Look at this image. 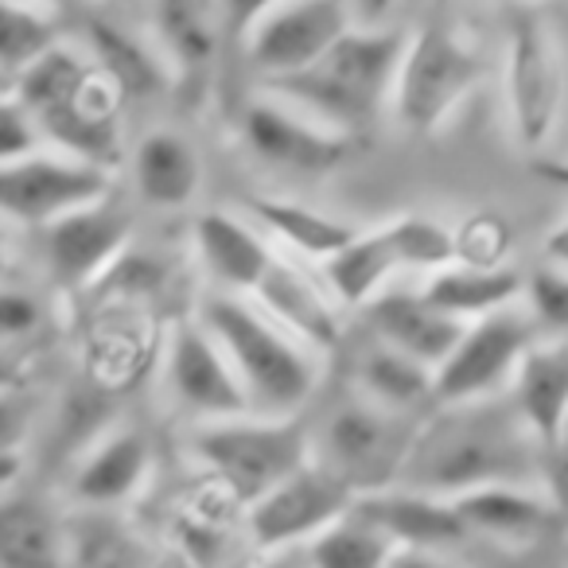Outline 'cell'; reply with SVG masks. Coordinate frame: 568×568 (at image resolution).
Here are the masks:
<instances>
[{"instance_id": "obj_21", "label": "cell", "mask_w": 568, "mask_h": 568, "mask_svg": "<svg viewBox=\"0 0 568 568\" xmlns=\"http://www.w3.org/2000/svg\"><path fill=\"white\" fill-rule=\"evenodd\" d=\"M250 304H257L268 320L293 332L304 347L312 351H332L343 335V324L335 316V308L324 301V293L316 288L312 276H304L296 265L276 253V261L268 265L265 281L257 284V293L250 296Z\"/></svg>"}, {"instance_id": "obj_48", "label": "cell", "mask_w": 568, "mask_h": 568, "mask_svg": "<svg viewBox=\"0 0 568 568\" xmlns=\"http://www.w3.org/2000/svg\"><path fill=\"white\" fill-rule=\"evenodd\" d=\"M9 276V253H4V245H0V281Z\"/></svg>"}, {"instance_id": "obj_25", "label": "cell", "mask_w": 568, "mask_h": 568, "mask_svg": "<svg viewBox=\"0 0 568 568\" xmlns=\"http://www.w3.org/2000/svg\"><path fill=\"white\" fill-rule=\"evenodd\" d=\"M87 43H90V63L102 74V82L118 98H152L164 90L172 79V67L156 48L141 40L136 32L121 28L118 20L90 17L87 20Z\"/></svg>"}, {"instance_id": "obj_46", "label": "cell", "mask_w": 568, "mask_h": 568, "mask_svg": "<svg viewBox=\"0 0 568 568\" xmlns=\"http://www.w3.org/2000/svg\"><path fill=\"white\" fill-rule=\"evenodd\" d=\"M24 471V456L20 452H0V490H9Z\"/></svg>"}, {"instance_id": "obj_7", "label": "cell", "mask_w": 568, "mask_h": 568, "mask_svg": "<svg viewBox=\"0 0 568 568\" xmlns=\"http://www.w3.org/2000/svg\"><path fill=\"white\" fill-rule=\"evenodd\" d=\"M413 433H417V420L382 409L358 394L332 409V417L320 428V444H312V459L347 483L355 498L374 495V490L397 487Z\"/></svg>"}, {"instance_id": "obj_41", "label": "cell", "mask_w": 568, "mask_h": 568, "mask_svg": "<svg viewBox=\"0 0 568 568\" xmlns=\"http://www.w3.org/2000/svg\"><path fill=\"white\" fill-rule=\"evenodd\" d=\"M17 389H28V366L24 358L0 347V394H17Z\"/></svg>"}, {"instance_id": "obj_4", "label": "cell", "mask_w": 568, "mask_h": 568, "mask_svg": "<svg viewBox=\"0 0 568 568\" xmlns=\"http://www.w3.org/2000/svg\"><path fill=\"white\" fill-rule=\"evenodd\" d=\"M191 452L230 495V503L253 506L288 475L312 464V433L296 417H226L203 420L191 436Z\"/></svg>"}, {"instance_id": "obj_34", "label": "cell", "mask_w": 568, "mask_h": 568, "mask_svg": "<svg viewBox=\"0 0 568 568\" xmlns=\"http://www.w3.org/2000/svg\"><path fill=\"white\" fill-rule=\"evenodd\" d=\"M55 43V28L43 12H36V4L0 0V71H9L17 79L24 67H32Z\"/></svg>"}, {"instance_id": "obj_51", "label": "cell", "mask_w": 568, "mask_h": 568, "mask_svg": "<svg viewBox=\"0 0 568 568\" xmlns=\"http://www.w3.org/2000/svg\"><path fill=\"white\" fill-rule=\"evenodd\" d=\"M565 565H568V537H565Z\"/></svg>"}, {"instance_id": "obj_43", "label": "cell", "mask_w": 568, "mask_h": 568, "mask_svg": "<svg viewBox=\"0 0 568 568\" xmlns=\"http://www.w3.org/2000/svg\"><path fill=\"white\" fill-rule=\"evenodd\" d=\"M545 464H549V471H552V479H557V487L568 490V417H565V425H560V433H557V440H552V448H549V456H545Z\"/></svg>"}, {"instance_id": "obj_9", "label": "cell", "mask_w": 568, "mask_h": 568, "mask_svg": "<svg viewBox=\"0 0 568 568\" xmlns=\"http://www.w3.org/2000/svg\"><path fill=\"white\" fill-rule=\"evenodd\" d=\"M506 98H510L514 136L521 149H541L557 129L565 98V67L545 20L534 9H518L506 36Z\"/></svg>"}, {"instance_id": "obj_19", "label": "cell", "mask_w": 568, "mask_h": 568, "mask_svg": "<svg viewBox=\"0 0 568 568\" xmlns=\"http://www.w3.org/2000/svg\"><path fill=\"white\" fill-rule=\"evenodd\" d=\"M355 510L366 521H374L397 549L444 552L452 545L467 541V529L459 521L456 506L448 498L420 495V490L386 487V490H374V495H358Z\"/></svg>"}, {"instance_id": "obj_17", "label": "cell", "mask_w": 568, "mask_h": 568, "mask_svg": "<svg viewBox=\"0 0 568 568\" xmlns=\"http://www.w3.org/2000/svg\"><path fill=\"white\" fill-rule=\"evenodd\" d=\"M358 312H363L366 327L378 335V343L405 351L409 358L433 366V371L456 351V343L467 332L464 320L444 316L420 293H402V288H382Z\"/></svg>"}, {"instance_id": "obj_27", "label": "cell", "mask_w": 568, "mask_h": 568, "mask_svg": "<svg viewBox=\"0 0 568 568\" xmlns=\"http://www.w3.org/2000/svg\"><path fill=\"white\" fill-rule=\"evenodd\" d=\"M203 168H199L195 144L172 129H152L133 149V183L136 195L149 206H187L199 191Z\"/></svg>"}, {"instance_id": "obj_49", "label": "cell", "mask_w": 568, "mask_h": 568, "mask_svg": "<svg viewBox=\"0 0 568 568\" xmlns=\"http://www.w3.org/2000/svg\"><path fill=\"white\" fill-rule=\"evenodd\" d=\"M20 4H63V0H20Z\"/></svg>"}, {"instance_id": "obj_31", "label": "cell", "mask_w": 568, "mask_h": 568, "mask_svg": "<svg viewBox=\"0 0 568 568\" xmlns=\"http://www.w3.org/2000/svg\"><path fill=\"white\" fill-rule=\"evenodd\" d=\"M394 552H397V545L351 506L339 521H332L324 534H316L304 545V565L308 568H386Z\"/></svg>"}, {"instance_id": "obj_2", "label": "cell", "mask_w": 568, "mask_h": 568, "mask_svg": "<svg viewBox=\"0 0 568 568\" xmlns=\"http://www.w3.org/2000/svg\"><path fill=\"white\" fill-rule=\"evenodd\" d=\"M405 43H409V36L397 32V28L355 24L324 59H316L296 74L265 79V90H273L284 102L301 105L320 125L358 136L366 125L378 121L382 105L394 98Z\"/></svg>"}, {"instance_id": "obj_37", "label": "cell", "mask_w": 568, "mask_h": 568, "mask_svg": "<svg viewBox=\"0 0 568 568\" xmlns=\"http://www.w3.org/2000/svg\"><path fill=\"white\" fill-rule=\"evenodd\" d=\"M40 324L43 304L32 293H24V288H12V284L0 281V347L28 339L32 332H40Z\"/></svg>"}, {"instance_id": "obj_12", "label": "cell", "mask_w": 568, "mask_h": 568, "mask_svg": "<svg viewBox=\"0 0 568 568\" xmlns=\"http://www.w3.org/2000/svg\"><path fill=\"white\" fill-rule=\"evenodd\" d=\"M351 28V0H281L250 32V63L265 79L296 74L324 59Z\"/></svg>"}, {"instance_id": "obj_36", "label": "cell", "mask_w": 568, "mask_h": 568, "mask_svg": "<svg viewBox=\"0 0 568 568\" xmlns=\"http://www.w3.org/2000/svg\"><path fill=\"white\" fill-rule=\"evenodd\" d=\"M40 125L28 113V105L17 94L0 98V164H12V160H24L40 152Z\"/></svg>"}, {"instance_id": "obj_38", "label": "cell", "mask_w": 568, "mask_h": 568, "mask_svg": "<svg viewBox=\"0 0 568 568\" xmlns=\"http://www.w3.org/2000/svg\"><path fill=\"white\" fill-rule=\"evenodd\" d=\"M281 0H214L219 9L222 40H250V32L261 24L268 9H276Z\"/></svg>"}, {"instance_id": "obj_18", "label": "cell", "mask_w": 568, "mask_h": 568, "mask_svg": "<svg viewBox=\"0 0 568 568\" xmlns=\"http://www.w3.org/2000/svg\"><path fill=\"white\" fill-rule=\"evenodd\" d=\"M152 475V444L141 428H113L98 436L74 464L71 495L90 510L133 503Z\"/></svg>"}, {"instance_id": "obj_16", "label": "cell", "mask_w": 568, "mask_h": 568, "mask_svg": "<svg viewBox=\"0 0 568 568\" xmlns=\"http://www.w3.org/2000/svg\"><path fill=\"white\" fill-rule=\"evenodd\" d=\"M113 102H118V94L105 87L102 74H94L79 94L43 110L36 125H40L43 141L55 144L63 156L113 172L121 164V125Z\"/></svg>"}, {"instance_id": "obj_33", "label": "cell", "mask_w": 568, "mask_h": 568, "mask_svg": "<svg viewBox=\"0 0 568 568\" xmlns=\"http://www.w3.org/2000/svg\"><path fill=\"white\" fill-rule=\"evenodd\" d=\"M71 529V565L79 568H144V549L129 529L94 510V518L74 521Z\"/></svg>"}, {"instance_id": "obj_47", "label": "cell", "mask_w": 568, "mask_h": 568, "mask_svg": "<svg viewBox=\"0 0 568 568\" xmlns=\"http://www.w3.org/2000/svg\"><path fill=\"white\" fill-rule=\"evenodd\" d=\"M4 94H17V79H12L9 71H0V98Z\"/></svg>"}, {"instance_id": "obj_3", "label": "cell", "mask_w": 568, "mask_h": 568, "mask_svg": "<svg viewBox=\"0 0 568 568\" xmlns=\"http://www.w3.org/2000/svg\"><path fill=\"white\" fill-rule=\"evenodd\" d=\"M199 324L219 339L230 366L237 371L257 417H296L312 402L320 363L293 332L253 308L245 296L214 293L199 308Z\"/></svg>"}, {"instance_id": "obj_26", "label": "cell", "mask_w": 568, "mask_h": 568, "mask_svg": "<svg viewBox=\"0 0 568 568\" xmlns=\"http://www.w3.org/2000/svg\"><path fill=\"white\" fill-rule=\"evenodd\" d=\"M71 529L43 498H0V568H67Z\"/></svg>"}, {"instance_id": "obj_14", "label": "cell", "mask_w": 568, "mask_h": 568, "mask_svg": "<svg viewBox=\"0 0 568 568\" xmlns=\"http://www.w3.org/2000/svg\"><path fill=\"white\" fill-rule=\"evenodd\" d=\"M164 374L172 397L199 420H226L250 413V397L226 351L199 320H183L168 335Z\"/></svg>"}, {"instance_id": "obj_40", "label": "cell", "mask_w": 568, "mask_h": 568, "mask_svg": "<svg viewBox=\"0 0 568 568\" xmlns=\"http://www.w3.org/2000/svg\"><path fill=\"white\" fill-rule=\"evenodd\" d=\"M386 568H464V565H456V560H448L444 552L433 549H397Z\"/></svg>"}, {"instance_id": "obj_15", "label": "cell", "mask_w": 568, "mask_h": 568, "mask_svg": "<svg viewBox=\"0 0 568 568\" xmlns=\"http://www.w3.org/2000/svg\"><path fill=\"white\" fill-rule=\"evenodd\" d=\"M242 141L261 164L308 175L335 172L358 152V136L335 133V129L320 125L316 118H301L276 98H261V102L245 105Z\"/></svg>"}, {"instance_id": "obj_45", "label": "cell", "mask_w": 568, "mask_h": 568, "mask_svg": "<svg viewBox=\"0 0 568 568\" xmlns=\"http://www.w3.org/2000/svg\"><path fill=\"white\" fill-rule=\"evenodd\" d=\"M534 175L552 187L568 191V160H534Z\"/></svg>"}, {"instance_id": "obj_44", "label": "cell", "mask_w": 568, "mask_h": 568, "mask_svg": "<svg viewBox=\"0 0 568 568\" xmlns=\"http://www.w3.org/2000/svg\"><path fill=\"white\" fill-rule=\"evenodd\" d=\"M545 261L557 268H568V219L545 234Z\"/></svg>"}, {"instance_id": "obj_50", "label": "cell", "mask_w": 568, "mask_h": 568, "mask_svg": "<svg viewBox=\"0 0 568 568\" xmlns=\"http://www.w3.org/2000/svg\"><path fill=\"white\" fill-rule=\"evenodd\" d=\"M261 568H293V565H284V560H268V565H261Z\"/></svg>"}, {"instance_id": "obj_28", "label": "cell", "mask_w": 568, "mask_h": 568, "mask_svg": "<svg viewBox=\"0 0 568 568\" xmlns=\"http://www.w3.org/2000/svg\"><path fill=\"white\" fill-rule=\"evenodd\" d=\"M250 214L276 237V242L293 245L296 253L316 261H332L335 253H343L355 242L363 230L339 222L324 211H312V206L296 203V199H273V195H250L245 199Z\"/></svg>"}, {"instance_id": "obj_23", "label": "cell", "mask_w": 568, "mask_h": 568, "mask_svg": "<svg viewBox=\"0 0 568 568\" xmlns=\"http://www.w3.org/2000/svg\"><path fill=\"white\" fill-rule=\"evenodd\" d=\"M436 312L452 320H483L490 312H503L526 296V276L514 265H479V261H452V265L428 273L420 288Z\"/></svg>"}, {"instance_id": "obj_35", "label": "cell", "mask_w": 568, "mask_h": 568, "mask_svg": "<svg viewBox=\"0 0 568 568\" xmlns=\"http://www.w3.org/2000/svg\"><path fill=\"white\" fill-rule=\"evenodd\" d=\"M526 308L541 335H568V268L545 261L526 276Z\"/></svg>"}, {"instance_id": "obj_8", "label": "cell", "mask_w": 568, "mask_h": 568, "mask_svg": "<svg viewBox=\"0 0 568 568\" xmlns=\"http://www.w3.org/2000/svg\"><path fill=\"white\" fill-rule=\"evenodd\" d=\"M537 335L541 327L534 324L529 308H518V304L471 320L456 351L436 366L433 405L483 402V397H498L503 389H510L521 355L534 347Z\"/></svg>"}, {"instance_id": "obj_20", "label": "cell", "mask_w": 568, "mask_h": 568, "mask_svg": "<svg viewBox=\"0 0 568 568\" xmlns=\"http://www.w3.org/2000/svg\"><path fill=\"white\" fill-rule=\"evenodd\" d=\"M195 250L203 268L214 276V284H219L222 293L245 296V301L257 293V284L265 281L268 265L276 261V253L265 245V237L250 222L234 219L226 211L199 214Z\"/></svg>"}, {"instance_id": "obj_29", "label": "cell", "mask_w": 568, "mask_h": 568, "mask_svg": "<svg viewBox=\"0 0 568 568\" xmlns=\"http://www.w3.org/2000/svg\"><path fill=\"white\" fill-rule=\"evenodd\" d=\"M355 382H358V394H363L366 402L409 417V413L420 409V405H433L436 371L425 363H417V358H409L405 351L386 347V343H374V347H366L363 358H358Z\"/></svg>"}, {"instance_id": "obj_10", "label": "cell", "mask_w": 568, "mask_h": 568, "mask_svg": "<svg viewBox=\"0 0 568 568\" xmlns=\"http://www.w3.org/2000/svg\"><path fill=\"white\" fill-rule=\"evenodd\" d=\"M351 506H355V490L312 459L265 498L245 506V526H250V541L261 552L296 549L324 534L332 521H339Z\"/></svg>"}, {"instance_id": "obj_30", "label": "cell", "mask_w": 568, "mask_h": 568, "mask_svg": "<svg viewBox=\"0 0 568 568\" xmlns=\"http://www.w3.org/2000/svg\"><path fill=\"white\" fill-rule=\"evenodd\" d=\"M156 36L172 71H206L222 40L214 0H156Z\"/></svg>"}, {"instance_id": "obj_1", "label": "cell", "mask_w": 568, "mask_h": 568, "mask_svg": "<svg viewBox=\"0 0 568 568\" xmlns=\"http://www.w3.org/2000/svg\"><path fill=\"white\" fill-rule=\"evenodd\" d=\"M541 475L545 448L510 397L498 394L483 402L433 405V413L417 420L397 487L452 503L467 490L498 483L537 487Z\"/></svg>"}, {"instance_id": "obj_11", "label": "cell", "mask_w": 568, "mask_h": 568, "mask_svg": "<svg viewBox=\"0 0 568 568\" xmlns=\"http://www.w3.org/2000/svg\"><path fill=\"white\" fill-rule=\"evenodd\" d=\"M133 237V214L110 195L94 199L87 206L59 214L43 226V257L63 288L79 293L98 284L121 257Z\"/></svg>"}, {"instance_id": "obj_5", "label": "cell", "mask_w": 568, "mask_h": 568, "mask_svg": "<svg viewBox=\"0 0 568 568\" xmlns=\"http://www.w3.org/2000/svg\"><path fill=\"white\" fill-rule=\"evenodd\" d=\"M452 261H459V237L440 222L405 214L386 226L363 230L347 250L324 261V276L343 304L363 308L397 273H436Z\"/></svg>"}, {"instance_id": "obj_42", "label": "cell", "mask_w": 568, "mask_h": 568, "mask_svg": "<svg viewBox=\"0 0 568 568\" xmlns=\"http://www.w3.org/2000/svg\"><path fill=\"white\" fill-rule=\"evenodd\" d=\"M394 9L397 0H351V12H355L358 28H382Z\"/></svg>"}, {"instance_id": "obj_6", "label": "cell", "mask_w": 568, "mask_h": 568, "mask_svg": "<svg viewBox=\"0 0 568 568\" xmlns=\"http://www.w3.org/2000/svg\"><path fill=\"white\" fill-rule=\"evenodd\" d=\"M487 79V59L452 28L425 24L409 36L394 82V113L409 133H436Z\"/></svg>"}, {"instance_id": "obj_22", "label": "cell", "mask_w": 568, "mask_h": 568, "mask_svg": "<svg viewBox=\"0 0 568 568\" xmlns=\"http://www.w3.org/2000/svg\"><path fill=\"white\" fill-rule=\"evenodd\" d=\"M452 506H456L467 537H490L498 545L537 541L549 529L552 510H557V503L545 490L514 487V483L467 490V495L452 498Z\"/></svg>"}, {"instance_id": "obj_24", "label": "cell", "mask_w": 568, "mask_h": 568, "mask_svg": "<svg viewBox=\"0 0 568 568\" xmlns=\"http://www.w3.org/2000/svg\"><path fill=\"white\" fill-rule=\"evenodd\" d=\"M510 402L549 456L560 425L568 417V343H534L521 355L510 382Z\"/></svg>"}, {"instance_id": "obj_32", "label": "cell", "mask_w": 568, "mask_h": 568, "mask_svg": "<svg viewBox=\"0 0 568 568\" xmlns=\"http://www.w3.org/2000/svg\"><path fill=\"white\" fill-rule=\"evenodd\" d=\"M94 74L98 71L87 55H79V51L55 43V48L43 51L32 67H24V71L17 74V98L28 105L32 118H40L43 110L59 105L63 98L79 94Z\"/></svg>"}, {"instance_id": "obj_13", "label": "cell", "mask_w": 568, "mask_h": 568, "mask_svg": "<svg viewBox=\"0 0 568 568\" xmlns=\"http://www.w3.org/2000/svg\"><path fill=\"white\" fill-rule=\"evenodd\" d=\"M110 195V172L71 156H36L0 164V214L24 226H48L59 214Z\"/></svg>"}, {"instance_id": "obj_39", "label": "cell", "mask_w": 568, "mask_h": 568, "mask_svg": "<svg viewBox=\"0 0 568 568\" xmlns=\"http://www.w3.org/2000/svg\"><path fill=\"white\" fill-rule=\"evenodd\" d=\"M32 433V405L24 389L17 394H0V452H20Z\"/></svg>"}]
</instances>
